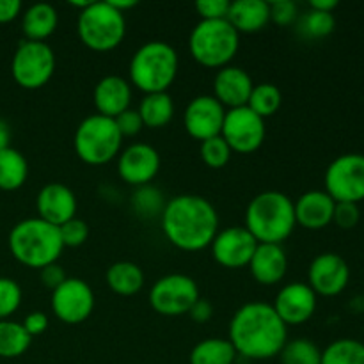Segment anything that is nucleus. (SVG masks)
I'll list each match as a JSON object with an SVG mask.
<instances>
[{
    "label": "nucleus",
    "mask_w": 364,
    "mask_h": 364,
    "mask_svg": "<svg viewBox=\"0 0 364 364\" xmlns=\"http://www.w3.org/2000/svg\"><path fill=\"white\" fill-rule=\"evenodd\" d=\"M230 343L238 355L252 361L277 358L288 341V327L267 302H249L230 322Z\"/></svg>",
    "instance_id": "1"
},
{
    "label": "nucleus",
    "mask_w": 364,
    "mask_h": 364,
    "mask_svg": "<svg viewBox=\"0 0 364 364\" xmlns=\"http://www.w3.org/2000/svg\"><path fill=\"white\" fill-rule=\"evenodd\" d=\"M160 223L167 240L185 252H199L210 247L219 233L217 210L208 199L196 194L171 198Z\"/></svg>",
    "instance_id": "2"
},
{
    "label": "nucleus",
    "mask_w": 364,
    "mask_h": 364,
    "mask_svg": "<svg viewBox=\"0 0 364 364\" xmlns=\"http://www.w3.org/2000/svg\"><path fill=\"white\" fill-rule=\"evenodd\" d=\"M295 220L294 199L277 191L255 196L245 210V230L258 244L281 245L291 237Z\"/></svg>",
    "instance_id": "3"
},
{
    "label": "nucleus",
    "mask_w": 364,
    "mask_h": 364,
    "mask_svg": "<svg viewBox=\"0 0 364 364\" xmlns=\"http://www.w3.org/2000/svg\"><path fill=\"white\" fill-rule=\"evenodd\" d=\"M9 251L13 258L28 269H45L57 263L64 244L59 228L39 217L20 220L9 233Z\"/></svg>",
    "instance_id": "4"
},
{
    "label": "nucleus",
    "mask_w": 364,
    "mask_h": 364,
    "mask_svg": "<svg viewBox=\"0 0 364 364\" xmlns=\"http://www.w3.org/2000/svg\"><path fill=\"white\" fill-rule=\"evenodd\" d=\"M180 57L166 41H148L135 50L130 60V85L144 95L167 92L176 80Z\"/></svg>",
    "instance_id": "5"
},
{
    "label": "nucleus",
    "mask_w": 364,
    "mask_h": 364,
    "mask_svg": "<svg viewBox=\"0 0 364 364\" xmlns=\"http://www.w3.org/2000/svg\"><path fill=\"white\" fill-rule=\"evenodd\" d=\"M240 48V34L228 20H201L191 32L188 52L192 59L205 68L223 70Z\"/></svg>",
    "instance_id": "6"
},
{
    "label": "nucleus",
    "mask_w": 364,
    "mask_h": 364,
    "mask_svg": "<svg viewBox=\"0 0 364 364\" xmlns=\"http://www.w3.org/2000/svg\"><path fill=\"white\" fill-rule=\"evenodd\" d=\"M123 146V135L110 117L92 114L75 130L73 148L78 159L87 166H105L117 159Z\"/></svg>",
    "instance_id": "7"
},
{
    "label": "nucleus",
    "mask_w": 364,
    "mask_h": 364,
    "mask_svg": "<svg viewBox=\"0 0 364 364\" xmlns=\"http://www.w3.org/2000/svg\"><path fill=\"white\" fill-rule=\"evenodd\" d=\"M80 41L95 52H110L123 43L127 34L124 14L114 9L109 2H91L80 11L77 21Z\"/></svg>",
    "instance_id": "8"
},
{
    "label": "nucleus",
    "mask_w": 364,
    "mask_h": 364,
    "mask_svg": "<svg viewBox=\"0 0 364 364\" xmlns=\"http://www.w3.org/2000/svg\"><path fill=\"white\" fill-rule=\"evenodd\" d=\"M55 73V53L50 45L39 41H21L11 60V75L27 91L41 89Z\"/></svg>",
    "instance_id": "9"
},
{
    "label": "nucleus",
    "mask_w": 364,
    "mask_h": 364,
    "mask_svg": "<svg viewBox=\"0 0 364 364\" xmlns=\"http://www.w3.org/2000/svg\"><path fill=\"white\" fill-rule=\"evenodd\" d=\"M326 192L336 203L364 201V155L345 153L329 164L323 176Z\"/></svg>",
    "instance_id": "10"
},
{
    "label": "nucleus",
    "mask_w": 364,
    "mask_h": 364,
    "mask_svg": "<svg viewBox=\"0 0 364 364\" xmlns=\"http://www.w3.org/2000/svg\"><path fill=\"white\" fill-rule=\"evenodd\" d=\"M199 299L198 283L185 274H167L149 290V304L162 316L188 315Z\"/></svg>",
    "instance_id": "11"
},
{
    "label": "nucleus",
    "mask_w": 364,
    "mask_h": 364,
    "mask_svg": "<svg viewBox=\"0 0 364 364\" xmlns=\"http://www.w3.org/2000/svg\"><path fill=\"white\" fill-rule=\"evenodd\" d=\"M220 137L233 153L249 155L262 148L267 137L265 119L252 112L247 105L226 110Z\"/></svg>",
    "instance_id": "12"
},
{
    "label": "nucleus",
    "mask_w": 364,
    "mask_h": 364,
    "mask_svg": "<svg viewBox=\"0 0 364 364\" xmlns=\"http://www.w3.org/2000/svg\"><path fill=\"white\" fill-rule=\"evenodd\" d=\"M52 311L60 322L77 326L85 322L95 311V291L78 277H68L59 288L52 291Z\"/></svg>",
    "instance_id": "13"
},
{
    "label": "nucleus",
    "mask_w": 364,
    "mask_h": 364,
    "mask_svg": "<svg viewBox=\"0 0 364 364\" xmlns=\"http://www.w3.org/2000/svg\"><path fill=\"white\" fill-rule=\"evenodd\" d=\"M226 109L213 96L201 95L188 102L183 114V124L187 134L199 142L219 137L223 132Z\"/></svg>",
    "instance_id": "14"
},
{
    "label": "nucleus",
    "mask_w": 364,
    "mask_h": 364,
    "mask_svg": "<svg viewBox=\"0 0 364 364\" xmlns=\"http://www.w3.org/2000/svg\"><path fill=\"white\" fill-rule=\"evenodd\" d=\"M160 171V155L153 146L137 142L121 149L117 156V174L132 187H144L156 178Z\"/></svg>",
    "instance_id": "15"
},
{
    "label": "nucleus",
    "mask_w": 364,
    "mask_h": 364,
    "mask_svg": "<svg viewBox=\"0 0 364 364\" xmlns=\"http://www.w3.org/2000/svg\"><path fill=\"white\" fill-rule=\"evenodd\" d=\"M309 288L322 297H336L350 281L348 263L336 252H322L311 262L308 270Z\"/></svg>",
    "instance_id": "16"
},
{
    "label": "nucleus",
    "mask_w": 364,
    "mask_h": 364,
    "mask_svg": "<svg viewBox=\"0 0 364 364\" xmlns=\"http://www.w3.org/2000/svg\"><path fill=\"white\" fill-rule=\"evenodd\" d=\"M213 259L224 269L247 267L255 255L258 242L244 226H231L219 231L212 242Z\"/></svg>",
    "instance_id": "17"
},
{
    "label": "nucleus",
    "mask_w": 364,
    "mask_h": 364,
    "mask_svg": "<svg viewBox=\"0 0 364 364\" xmlns=\"http://www.w3.org/2000/svg\"><path fill=\"white\" fill-rule=\"evenodd\" d=\"M284 326H301L306 323L316 311V294L308 283L284 284L276 295L272 304Z\"/></svg>",
    "instance_id": "18"
},
{
    "label": "nucleus",
    "mask_w": 364,
    "mask_h": 364,
    "mask_svg": "<svg viewBox=\"0 0 364 364\" xmlns=\"http://www.w3.org/2000/svg\"><path fill=\"white\" fill-rule=\"evenodd\" d=\"M39 219L60 228L77 217V198L68 185L46 183L36 198Z\"/></svg>",
    "instance_id": "19"
},
{
    "label": "nucleus",
    "mask_w": 364,
    "mask_h": 364,
    "mask_svg": "<svg viewBox=\"0 0 364 364\" xmlns=\"http://www.w3.org/2000/svg\"><path fill=\"white\" fill-rule=\"evenodd\" d=\"M252 87L255 84L247 71L238 66H226L217 71L213 78V98L224 109H238L247 105Z\"/></svg>",
    "instance_id": "20"
},
{
    "label": "nucleus",
    "mask_w": 364,
    "mask_h": 364,
    "mask_svg": "<svg viewBox=\"0 0 364 364\" xmlns=\"http://www.w3.org/2000/svg\"><path fill=\"white\" fill-rule=\"evenodd\" d=\"M92 102L100 116L116 119L119 114L130 109L132 85L119 75H107L96 84Z\"/></svg>",
    "instance_id": "21"
},
{
    "label": "nucleus",
    "mask_w": 364,
    "mask_h": 364,
    "mask_svg": "<svg viewBox=\"0 0 364 364\" xmlns=\"http://www.w3.org/2000/svg\"><path fill=\"white\" fill-rule=\"evenodd\" d=\"M294 205L297 226L318 231L333 224L336 201L326 191L304 192L297 201H294Z\"/></svg>",
    "instance_id": "22"
},
{
    "label": "nucleus",
    "mask_w": 364,
    "mask_h": 364,
    "mask_svg": "<svg viewBox=\"0 0 364 364\" xmlns=\"http://www.w3.org/2000/svg\"><path fill=\"white\" fill-rule=\"evenodd\" d=\"M247 267L256 283L262 284V287H274V284L281 283L287 276V252L281 245L258 244Z\"/></svg>",
    "instance_id": "23"
},
{
    "label": "nucleus",
    "mask_w": 364,
    "mask_h": 364,
    "mask_svg": "<svg viewBox=\"0 0 364 364\" xmlns=\"http://www.w3.org/2000/svg\"><path fill=\"white\" fill-rule=\"evenodd\" d=\"M226 20L238 34H256L270 23L269 2L263 0L231 2Z\"/></svg>",
    "instance_id": "24"
},
{
    "label": "nucleus",
    "mask_w": 364,
    "mask_h": 364,
    "mask_svg": "<svg viewBox=\"0 0 364 364\" xmlns=\"http://www.w3.org/2000/svg\"><path fill=\"white\" fill-rule=\"evenodd\" d=\"M59 23V14L55 7L46 2L34 4L21 16V31L27 41L45 43L55 32Z\"/></svg>",
    "instance_id": "25"
},
{
    "label": "nucleus",
    "mask_w": 364,
    "mask_h": 364,
    "mask_svg": "<svg viewBox=\"0 0 364 364\" xmlns=\"http://www.w3.org/2000/svg\"><path fill=\"white\" fill-rule=\"evenodd\" d=\"M107 287L121 297H132L139 294L144 287V272L139 265L132 262H117L107 269Z\"/></svg>",
    "instance_id": "26"
},
{
    "label": "nucleus",
    "mask_w": 364,
    "mask_h": 364,
    "mask_svg": "<svg viewBox=\"0 0 364 364\" xmlns=\"http://www.w3.org/2000/svg\"><path fill=\"white\" fill-rule=\"evenodd\" d=\"M139 116L142 124L151 130L167 127L174 117V102L169 92H153L144 95L141 105H139Z\"/></svg>",
    "instance_id": "27"
},
{
    "label": "nucleus",
    "mask_w": 364,
    "mask_h": 364,
    "mask_svg": "<svg viewBox=\"0 0 364 364\" xmlns=\"http://www.w3.org/2000/svg\"><path fill=\"white\" fill-rule=\"evenodd\" d=\"M27 176V159L14 148L2 149L0 151V191H18V188H21L25 185Z\"/></svg>",
    "instance_id": "28"
},
{
    "label": "nucleus",
    "mask_w": 364,
    "mask_h": 364,
    "mask_svg": "<svg viewBox=\"0 0 364 364\" xmlns=\"http://www.w3.org/2000/svg\"><path fill=\"white\" fill-rule=\"evenodd\" d=\"M238 354L230 343L223 338H206L199 341L188 355L191 364H235Z\"/></svg>",
    "instance_id": "29"
},
{
    "label": "nucleus",
    "mask_w": 364,
    "mask_h": 364,
    "mask_svg": "<svg viewBox=\"0 0 364 364\" xmlns=\"http://www.w3.org/2000/svg\"><path fill=\"white\" fill-rule=\"evenodd\" d=\"M32 338L23 326L13 320H0V358L14 359L23 355L31 347Z\"/></svg>",
    "instance_id": "30"
},
{
    "label": "nucleus",
    "mask_w": 364,
    "mask_h": 364,
    "mask_svg": "<svg viewBox=\"0 0 364 364\" xmlns=\"http://www.w3.org/2000/svg\"><path fill=\"white\" fill-rule=\"evenodd\" d=\"M320 364H364V343L354 338H341L322 350Z\"/></svg>",
    "instance_id": "31"
},
{
    "label": "nucleus",
    "mask_w": 364,
    "mask_h": 364,
    "mask_svg": "<svg viewBox=\"0 0 364 364\" xmlns=\"http://www.w3.org/2000/svg\"><path fill=\"white\" fill-rule=\"evenodd\" d=\"M132 210L137 213L141 219H155V217H162L164 208H166L167 201L164 198L162 191L153 185H144V187H137L132 194Z\"/></svg>",
    "instance_id": "32"
},
{
    "label": "nucleus",
    "mask_w": 364,
    "mask_h": 364,
    "mask_svg": "<svg viewBox=\"0 0 364 364\" xmlns=\"http://www.w3.org/2000/svg\"><path fill=\"white\" fill-rule=\"evenodd\" d=\"M281 103H283V95H281L279 87L265 82V84H258L252 87L247 107L259 117L267 119L281 109Z\"/></svg>",
    "instance_id": "33"
},
{
    "label": "nucleus",
    "mask_w": 364,
    "mask_h": 364,
    "mask_svg": "<svg viewBox=\"0 0 364 364\" xmlns=\"http://www.w3.org/2000/svg\"><path fill=\"white\" fill-rule=\"evenodd\" d=\"M297 23L299 34L306 39H323L331 36L336 28V18L333 13H320V11L309 9L302 16H299Z\"/></svg>",
    "instance_id": "34"
},
{
    "label": "nucleus",
    "mask_w": 364,
    "mask_h": 364,
    "mask_svg": "<svg viewBox=\"0 0 364 364\" xmlns=\"http://www.w3.org/2000/svg\"><path fill=\"white\" fill-rule=\"evenodd\" d=\"M281 364H320L322 350L308 338L287 341L279 354Z\"/></svg>",
    "instance_id": "35"
},
{
    "label": "nucleus",
    "mask_w": 364,
    "mask_h": 364,
    "mask_svg": "<svg viewBox=\"0 0 364 364\" xmlns=\"http://www.w3.org/2000/svg\"><path fill=\"white\" fill-rule=\"evenodd\" d=\"M199 153H201V160L210 167V169H223V167H226L228 164H230L231 155H233V151H231V148L228 146V142L224 141L220 135L219 137H212L208 139V141L201 142Z\"/></svg>",
    "instance_id": "36"
},
{
    "label": "nucleus",
    "mask_w": 364,
    "mask_h": 364,
    "mask_svg": "<svg viewBox=\"0 0 364 364\" xmlns=\"http://www.w3.org/2000/svg\"><path fill=\"white\" fill-rule=\"evenodd\" d=\"M21 304L20 284L9 277H0V320H9Z\"/></svg>",
    "instance_id": "37"
},
{
    "label": "nucleus",
    "mask_w": 364,
    "mask_h": 364,
    "mask_svg": "<svg viewBox=\"0 0 364 364\" xmlns=\"http://www.w3.org/2000/svg\"><path fill=\"white\" fill-rule=\"evenodd\" d=\"M60 240H63L64 247H80L82 244H85L89 237V228L84 220L80 219H71L66 224L59 228Z\"/></svg>",
    "instance_id": "38"
},
{
    "label": "nucleus",
    "mask_w": 364,
    "mask_h": 364,
    "mask_svg": "<svg viewBox=\"0 0 364 364\" xmlns=\"http://www.w3.org/2000/svg\"><path fill=\"white\" fill-rule=\"evenodd\" d=\"M270 21L279 27H290L291 23L299 20V7L291 0H276L269 2Z\"/></svg>",
    "instance_id": "39"
},
{
    "label": "nucleus",
    "mask_w": 364,
    "mask_h": 364,
    "mask_svg": "<svg viewBox=\"0 0 364 364\" xmlns=\"http://www.w3.org/2000/svg\"><path fill=\"white\" fill-rule=\"evenodd\" d=\"M361 220V212H359V205L354 203H336L334 206L333 223L341 230H354Z\"/></svg>",
    "instance_id": "40"
},
{
    "label": "nucleus",
    "mask_w": 364,
    "mask_h": 364,
    "mask_svg": "<svg viewBox=\"0 0 364 364\" xmlns=\"http://www.w3.org/2000/svg\"><path fill=\"white\" fill-rule=\"evenodd\" d=\"M230 4L228 0H199L196 2V11L201 20H226Z\"/></svg>",
    "instance_id": "41"
},
{
    "label": "nucleus",
    "mask_w": 364,
    "mask_h": 364,
    "mask_svg": "<svg viewBox=\"0 0 364 364\" xmlns=\"http://www.w3.org/2000/svg\"><path fill=\"white\" fill-rule=\"evenodd\" d=\"M114 121H116V127H117V130H119V134L123 135V139L124 137H135V135H137L139 132L144 128L141 116H139L137 110H134V109L124 110V112L119 114V116H117Z\"/></svg>",
    "instance_id": "42"
},
{
    "label": "nucleus",
    "mask_w": 364,
    "mask_h": 364,
    "mask_svg": "<svg viewBox=\"0 0 364 364\" xmlns=\"http://www.w3.org/2000/svg\"><path fill=\"white\" fill-rule=\"evenodd\" d=\"M39 277H41V283L52 291L68 279L66 272H64V269L59 263H52V265H46L45 269L39 270Z\"/></svg>",
    "instance_id": "43"
},
{
    "label": "nucleus",
    "mask_w": 364,
    "mask_h": 364,
    "mask_svg": "<svg viewBox=\"0 0 364 364\" xmlns=\"http://www.w3.org/2000/svg\"><path fill=\"white\" fill-rule=\"evenodd\" d=\"M48 323H50L48 316H46L45 313L32 311L25 316V320L21 326H23V329L27 331L28 336L32 338V336H39V334L45 333V331L48 329Z\"/></svg>",
    "instance_id": "44"
},
{
    "label": "nucleus",
    "mask_w": 364,
    "mask_h": 364,
    "mask_svg": "<svg viewBox=\"0 0 364 364\" xmlns=\"http://www.w3.org/2000/svg\"><path fill=\"white\" fill-rule=\"evenodd\" d=\"M212 315H213L212 304H210L208 301H205V299H199V301L192 306L191 311H188V316H191L196 323L208 322V320L212 318Z\"/></svg>",
    "instance_id": "45"
},
{
    "label": "nucleus",
    "mask_w": 364,
    "mask_h": 364,
    "mask_svg": "<svg viewBox=\"0 0 364 364\" xmlns=\"http://www.w3.org/2000/svg\"><path fill=\"white\" fill-rule=\"evenodd\" d=\"M20 13V0H0V23H9V21L16 20Z\"/></svg>",
    "instance_id": "46"
},
{
    "label": "nucleus",
    "mask_w": 364,
    "mask_h": 364,
    "mask_svg": "<svg viewBox=\"0 0 364 364\" xmlns=\"http://www.w3.org/2000/svg\"><path fill=\"white\" fill-rule=\"evenodd\" d=\"M338 6H340L338 0H311L309 2V9L320 11V13H334Z\"/></svg>",
    "instance_id": "47"
},
{
    "label": "nucleus",
    "mask_w": 364,
    "mask_h": 364,
    "mask_svg": "<svg viewBox=\"0 0 364 364\" xmlns=\"http://www.w3.org/2000/svg\"><path fill=\"white\" fill-rule=\"evenodd\" d=\"M11 148V128L4 119H0V151Z\"/></svg>",
    "instance_id": "48"
},
{
    "label": "nucleus",
    "mask_w": 364,
    "mask_h": 364,
    "mask_svg": "<svg viewBox=\"0 0 364 364\" xmlns=\"http://www.w3.org/2000/svg\"><path fill=\"white\" fill-rule=\"evenodd\" d=\"M107 2H109L114 9L119 11L121 14H124L128 9H134V7L137 6L135 0H107Z\"/></svg>",
    "instance_id": "49"
}]
</instances>
